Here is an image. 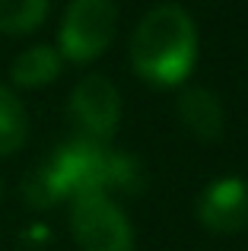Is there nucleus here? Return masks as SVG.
<instances>
[{
    "instance_id": "nucleus-1",
    "label": "nucleus",
    "mask_w": 248,
    "mask_h": 251,
    "mask_svg": "<svg viewBox=\"0 0 248 251\" xmlns=\"http://www.w3.org/2000/svg\"><path fill=\"white\" fill-rule=\"evenodd\" d=\"M198 61V29L178 3H162L130 35V67L153 86H178Z\"/></svg>"
},
{
    "instance_id": "nucleus-2",
    "label": "nucleus",
    "mask_w": 248,
    "mask_h": 251,
    "mask_svg": "<svg viewBox=\"0 0 248 251\" xmlns=\"http://www.w3.org/2000/svg\"><path fill=\"white\" fill-rule=\"evenodd\" d=\"M48 184L61 197H83V194H108L112 188L137 191L140 188V169L130 156L112 153L96 140H74L64 143L51 162L42 169Z\"/></svg>"
},
{
    "instance_id": "nucleus-3",
    "label": "nucleus",
    "mask_w": 248,
    "mask_h": 251,
    "mask_svg": "<svg viewBox=\"0 0 248 251\" xmlns=\"http://www.w3.org/2000/svg\"><path fill=\"white\" fill-rule=\"evenodd\" d=\"M118 29V10L112 0H70L57 29V51L64 61L89 64L108 51Z\"/></svg>"
},
{
    "instance_id": "nucleus-4",
    "label": "nucleus",
    "mask_w": 248,
    "mask_h": 251,
    "mask_svg": "<svg viewBox=\"0 0 248 251\" xmlns=\"http://www.w3.org/2000/svg\"><path fill=\"white\" fill-rule=\"evenodd\" d=\"M70 229L83 251H134L124 210L108 194H83L70 207Z\"/></svg>"
},
{
    "instance_id": "nucleus-5",
    "label": "nucleus",
    "mask_w": 248,
    "mask_h": 251,
    "mask_svg": "<svg viewBox=\"0 0 248 251\" xmlns=\"http://www.w3.org/2000/svg\"><path fill=\"white\" fill-rule=\"evenodd\" d=\"M70 118L83 130V140L105 143L121 121V96L115 83L102 74L83 76L70 92Z\"/></svg>"
},
{
    "instance_id": "nucleus-6",
    "label": "nucleus",
    "mask_w": 248,
    "mask_h": 251,
    "mask_svg": "<svg viewBox=\"0 0 248 251\" xmlns=\"http://www.w3.org/2000/svg\"><path fill=\"white\" fill-rule=\"evenodd\" d=\"M198 216L210 232H242L248 226V181L242 178H220L200 194Z\"/></svg>"
},
{
    "instance_id": "nucleus-7",
    "label": "nucleus",
    "mask_w": 248,
    "mask_h": 251,
    "mask_svg": "<svg viewBox=\"0 0 248 251\" xmlns=\"http://www.w3.org/2000/svg\"><path fill=\"white\" fill-rule=\"evenodd\" d=\"M178 118L198 140H217L223 134V102H220L217 92L204 89V86L181 92Z\"/></svg>"
},
{
    "instance_id": "nucleus-8",
    "label": "nucleus",
    "mask_w": 248,
    "mask_h": 251,
    "mask_svg": "<svg viewBox=\"0 0 248 251\" xmlns=\"http://www.w3.org/2000/svg\"><path fill=\"white\" fill-rule=\"evenodd\" d=\"M61 67H64V57L57 48L51 45H32L25 48L23 54L13 61L10 67V76L16 86H25V89H42V86L54 83L61 76Z\"/></svg>"
},
{
    "instance_id": "nucleus-9",
    "label": "nucleus",
    "mask_w": 248,
    "mask_h": 251,
    "mask_svg": "<svg viewBox=\"0 0 248 251\" xmlns=\"http://www.w3.org/2000/svg\"><path fill=\"white\" fill-rule=\"evenodd\" d=\"M29 137V115L25 105L10 86H0V156L16 153Z\"/></svg>"
},
{
    "instance_id": "nucleus-10",
    "label": "nucleus",
    "mask_w": 248,
    "mask_h": 251,
    "mask_svg": "<svg viewBox=\"0 0 248 251\" xmlns=\"http://www.w3.org/2000/svg\"><path fill=\"white\" fill-rule=\"evenodd\" d=\"M48 16V0H0V32L25 35L35 32Z\"/></svg>"
},
{
    "instance_id": "nucleus-11",
    "label": "nucleus",
    "mask_w": 248,
    "mask_h": 251,
    "mask_svg": "<svg viewBox=\"0 0 248 251\" xmlns=\"http://www.w3.org/2000/svg\"><path fill=\"white\" fill-rule=\"evenodd\" d=\"M0 194H3V184H0Z\"/></svg>"
}]
</instances>
